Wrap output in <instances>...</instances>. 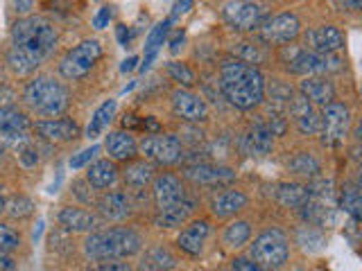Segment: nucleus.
I'll list each match as a JSON object with an SVG mask.
<instances>
[{
    "mask_svg": "<svg viewBox=\"0 0 362 271\" xmlns=\"http://www.w3.org/2000/svg\"><path fill=\"white\" fill-rule=\"evenodd\" d=\"M222 95L235 109L249 111L265 100V77L256 66L238 59H226L220 68Z\"/></svg>",
    "mask_w": 362,
    "mask_h": 271,
    "instance_id": "1",
    "label": "nucleus"
},
{
    "mask_svg": "<svg viewBox=\"0 0 362 271\" xmlns=\"http://www.w3.org/2000/svg\"><path fill=\"white\" fill-rule=\"evenodd\" d=\"M54 45H57V28L41 16L21 18L11 28V48L34 56L41 64L54 50Z\"/></svg>",
    "mask_w": 362,
    "mask_h": 271,
    "instance_id": "2",
    "label": "nucleus"
},
{
    "mask_svg": "<svg viewBox=\"0 0 362 271\" xmlns=\"http://www.w3.org/2000/svg\"><path fill=\"white\" fill-rule=\"evenodd\" d=\"M143 240L141 235L132 229H109L86 237L84 253L98 263H109V260L129 258L141 251Z\"/></svg>",
    "mask_w": 362,
    "mask_h": 271,
    "instance_id": "3",
    "label": "nucleus"
},
{
    "mask_svg": "<svg viewBox=\"0 0 362 271\" xmlns=\"http://www.w3.org/2000/svg\"><path fill=\"white\" fill-rule=\"evenodd\" d=\"M23 100L28 102L32 111H37L39 116L54 118L68 109V88L59 82H54L50 77H37L25 84L23 88Z\"/></svg>",
    "mask_w": 362,
    "mask_h": 271,
    "instance_id": "4",
    "label": "nucleus"
},
{
    "mask_svg": "<svg viewBox=\"0 0 362 271\" xmlns=\"http://www.w3.org/2000/svg\"><path fill=\"white\" fill-rule=\"evenodd\" d=\"M281 56L286 61L288 71L301 77H326L328 73L342 68V59L335 54H313L301 48H294V45H290V48L286 45Z\"/></svg>",
    "mask_w": 362,
    "mask_h": 271,
    "instance_id": "5",
    "label": "nucleus"
},
{
    "mask_svg": "<svg viewBox=\"0 0 362 271\" xmlns=\"http://www.w3.org/2000/svg\"><path fill=\"white\" fill-rule=\"evenodd\" d=\"M290 258V244L288 237L279 229H272L260 233L252 244V263H256L263 271L267 269H281Z\"/></svg>",
    "mask_w": 362,
    "mask_h": 271,
    "instance_id": "6",
    "label": "nucleus"
},
{
    "mask_svg": "<svg viewBox=\"0 0 362 271\" xmlns=\"http://www.w3.org/2000/svg\"><path fill=\"white\" fill-rule=\"evenodd\" d=\"M102 59V45L95 39L82 41L79 45H75L73 50H68L66 56L59 61V73L66 79H82L86 77L93 66Z\"/></svg>",
    "mask_w": 362,
    "mask_h": 271,
    "instance_id": "7",
    "label": "nucleus"
},
{
    "mask_svg": "<svg viewBox=\"0 0 362 271\" xmlns=\"http://www.w3.org/2000/svg\"><path fill=\"white\" fill-rule=\"evenodd\" d=\"M351 129V109L344 102H331L322 109L320 116V131L322 143L326 147H339L344 145Z\"/></svg>",
    "mask_w": 362,
    "mask_h": 271,
    "instance_id": "8",
    "label": "nucleus"
},
{
    "mask_svg": "<svg viewBox=\"0 0 362 271\" xmlns=\"http://www.w3.org/2000/svg\"><path fill=\"white\" fill-rule=\"evenodd\" d=\"M139 152L150 163L175 165V163L181 161L184 147H181V140L173 133H150L139 143Z\"/></svg>",
    "mask_w": 362,
    "mask_h": 271,
    "instance_id": "9",
    "label": "nucleus"
},
{
    "mask_svg": "<svg viewBox=\"0 0 362 271\" xmlns=\"http://www.w3.org/2000/svg\"><path fill=\"white\" fill-rule=\"evenodd\" d=\"M299 32H301L299 16L292 14V11H283V14L267 18L263 25L258 28V37L269 45H286L297 39Z\"/></svg>",
    "mask_w": 362,
    "mask_h": 271,
    "instance_id": "10",
    "label": "nucleus"
},
{
    "mask_svg": "<svg viewBox=\"0 0 362 271\" xmlns=\"http://www.w3.org/2000/svg\"><path fill=\"white\" fill-rule=\"evenodd\" d=\"M222 16L233 30H258L267 20V11L258 3H226Z\"/></svg>",
    "mask_w": 362,
    "mask_h": 271,
    "instance_id": "11",
    "label": "nucleus"
},
{
    "mask_svg": "<svg viewBox=\"0 0 362 271\" xmlns=\"http://www.w3.org/2000/svg\"><path fill=\"white\" fill-rule=\"evenodd\" d=\"M342 48H344V37L335 25H322L305 32V52L335 54Z\"/></svg>",
    "mask_w": 362,
    "mask_h": 271,
    "instance_id": "12",
    "label": "nucleus"
},
{
    "mask_svg": "<svg viewBox=\"0 0 362 271\" xmlns=\"http://www.w3.org/2000/svg\"><path fill=\"white\" fill-rule=\"evenodd\" d=\"M173 109L186 122H204L209 118V107L199 95L190 93L186 88H179L173 93Z\"/></svg>",
    "mask_w": 362,
    "mask_h": 271,
    "instance_id": "13",
    "label": "nucleus"
},
{
    "mask_svg": "<svg viewBox=\"0 0 362 271\" xmlns=\"http://www.w3.org/2000/svg\"><path fill=\"white\" fill-rule=\"evenodd\" d=\"M152 197L158 210H163L168 206H175V203L186 199V190L181 179L175 174H161L154 179V188H152Z\"/></svg>",
    "mask_w": 362,
    "mask_h": 271,
    "instance_id": "14",
    "label": "nucleus"
},
{
    "mask_svg": "<svg viewBox=\"0 0 362 271\" xmlns=\"http://www.w3.org/2000/svg\"><path fill=\"white\" fill-rule=\"evenodd\" d=\"M288 109H290V116L301 133H308V136L320 133V116H317L315 107L303 95H294L290 100Z\"/></svg>",
    "mask_w": 362,
    "mask_h": 271,
    "instance_id": "15",
    "label": "nucleus"
},
{
    "mask_svg": "<svg viewBox=\"0 0 362 271\" xmlns=\"http://www.w3.org/2000/svg\"><path fill=\"white\" fill-rule=\"evenodd\" d=\"M37 133L43 140L52 143H66L75 140L79 136V124L68 120V118H52V120H39L37 122Z\"/></svg>",
    "mask_w": 362,
    "mask_h": 271,
    "instance_id": "16",
    "label": "nucleus"
},
{
    "mask_svg": "<svg viewBox=\"0 0 362 271\" xmlns=\"http://www.w3.org/2000/svg\"><path fill=\"white\" fill-rule=\"evenodd\" d=\"M209 235H211V224L206 219H197L181 231V235L177 237V244L188 255H199L204 251V244H206Z\"/></svg>",
    "mask_w": 362,
    "mask_h": 271,
    "instance_id": "17",
    "label": "nucleus"
},
{
    "mask_svg": "<svg viewBox=\"0 0 362 271\" xmlns=\"http://www.w3.org/2000/svg\"><path fill=\"white\" fill-rule=\"evenodd\" d=\"M186 176L192 181V183L213 186V183H229V181L235 179V172H233V169H229V167L199 163V165H190V167H186Z\"/></svg>",
    "mask_w": 362,
    "mask_h": 271,
    "instance_id": "18",
    "label": "nucleus"
},
{
    "mask_svg": "<svg viewBox=\"0 0 362 271\" xmlns=\"http://www.w3.org/2000/svg\"><path fill=\"white\" fill-rule=\"evenodd\" d=\"M301 95L310 102V104L326 107L335 100V86L328 82L326 77H303L301 82Z\"/></svg>",
    "mask_w": 362,
    "mask_h": 271,
    "instance_id": "19",
    "label": "nucleus"
},
{
    "mask_svg": "<svg viewBox=\"0 0 362 271\" xmlns=\"http://www.w3.org/2000/svg\"><path fill=\"white\" fill-rule=\"evenodd\" d=\"M98 210L109 222H122L132 215V203L124 192H107L105 197L98 201Z\"/></svg>",
    "mask_w": 362,
    "mask_h": 271,
    "instance_id": "20",
    "label": "nucleus"
},
{
    "mask_svg": "<svg viewBox=\"0 0 362 271\" xmlns=\"http://www.w3.org/2000/svg\"><path fill=\"white\" fill-rule=\"evenodd\" d=\"M59 224L71 233H90L100 226V219L88 210L68 206L59 212Z\"/></svg>",
    "mask_w": 362,
    "mask_h": 271,
    "instance_id": "21",
    "label": "nucleus"
},
{
    "mask_svg": "<svg viewBox=\"0 0 362 271\" xmlns=\"http://www.w3.org/2000/svg\"><path fill=\"white\" fill-rule=\"evenodd\" d=\"M107 152L113 161H134L139 154V143L129 131H113L107 136Z\"/></svg>",
    "mask_w": 362,
    "mask_h": 271,
    "instance_id": "22",
    "label": "nucleus"
},
{
    "mask_svg": "<svg viewBox=\"0 0 362 271\" xmlns=\"http://www.w3.org/2000/svg\"><path fill=\"white\" fill-rule=\"evenodd\" d=\"M245 206H247V195H245V192H240V190H224V192H220V195L213 199L211 212L215 215V217L226 219V217H233V215H238Z\"/></svg>",
    "mask_w": 362,
    "mask_h": 271,
    "instance_id": "23",
    "label": "nucleus"
},
{
    "mask_svg": "<svg viewBox=\"0 0 362 271\" xmlns=\"http://www.w3.org/2000/svg\"><path fill=\"white\" fill-rule=\"evenodd\" d=\"M192 210H195V201L184 199V201L175 203V206H168L163 210H158L156 217H154V224L161 226V229H177V226L188 222Z\"/></svg>",
    "mask_w": 362,
    "mask_h": 271,
    "instance_id": "24",
    "label": "nucleus"
},
{
    "mask_svg": "<svg viewBox=\"0 0 362 271\" xmlns=\"http://www.w3.org/2000/svg\"><path fill=\"white\" fill-rule=\"evenodd\" d=\"M274 199L283 208H303L310 199V190L299 183H279L274 188Z\"/></svg>",
    "mask_w": 362,
    "mask_h": 271,
    "instance_id": "25",
    "label": "nucleus"
},
{
    "mask_svg": "<svg viewBox=\"0 0 362 271\" xmlns=\"http://www.w3.org/2000/svg\"><path fill=\"white\" fill-rule=\"evenodd\" d=\"M177 267V258L163 246H154L150 251H145V255L139 263V271H173Z\"/></svg>",
    "mask_w": 362,
    "mask_h": 271,
    "instance_id": "26",
    "label": "nucleus"
},
{
    "mask_svg": "<svg viewBox=\"0 0 362 271\" xmlns=\"http://www.w3.org/2000/svg\"><path fill=\"white\" fill-rule=\"evenodd\" d=\"M245 143L249 154H267L274 147V133L269 129V122H256L254 129L247 133Z\"/></svg>",
    "mask_w": 362,
    "mask_h": 271,
    "instance_id": "27",
    "label": "nucleus"
},
{
    "mask_svg": "<svg viewBox=\"0 0 362 271\" xmlns=\"http://www.w3.org/2000/svg\"><path fill=\"white\" fill-rule=\"evenodd\" d=\"M30 129V118L14 107H0V133L16 136Z\"/></svg>",
    "mask_w": 362,
    "mask_h": 271,
    "instance_id": "28",
    "label": "nucleus"
},
{
    "mask_svg": "<svg viewBox=\"0 0 362 271\" xmlns=\"http://www.w3.org/2000/svg\"><path fill=\"white\" fill-rule=\"evenodd\" d=\"M170 25H173V20L168 18L163 23H158V25L150 32V37H147V41H145V61L141 66V73L150 71L152 61L156 59V54H158V50H161V45H163V41L168 37Z\"/></svg>",
    "mask_w": 362,
    "mask_h": 271,
    "instance_id": "29",
    "label": "nucleus"
},
{
    "mask_svg": "<svg viewBox=\"0 0 362 271\" xmlns=\"http://www.w3.org/2000/svg\"><path fill=\"white\" fill-rule=\"evenodd\" d=\"M122 179L132 188H145L154 179V165L150 161H129L122 169Z\"/></svg>",
    "mask_w": 362,
    "mask_h": 271,
    "instance_id": "30",
    "label": "nucleus"
},
{
    "mask_svg": "<svg viewBox=\"0 0 362 271\" xmlns=\"http://www.w3.org/2000/svg\"><path fill=\"white\" fill-rule=\"evenodd\" d=\"M116 179H118V169L116 165H113L111 161H95L93 165L88 167V172H86V181L93 188H109L116 183Z\"/></svg>",
    "mask_w": 362,
    "mask_h": 271,
    "instance_id": "31",
    "label": "nucleus"
},
{
    "mask_svg": "<svg viewBox=\"0 0 362 271\" xmlns=\"http://www.w3.org/2000/svg\"><path fill=\"white\" fill-rule=\"evenodd\" d=\"M116 107H118L116 100H107L95 109L93 118H90V124H88V138H95V136H100L109 127L113 116H116Z\"/></svg>",
    "mask_w": 362,
    "mask_h": 271,
    "instance_id": "32",
    "label": "nucleus"
},
{
    "mask_svg": "<svg viewBox=\"0 0 362 271\" xmlns=\"http://www.w3.org/2000/svg\"><path fill=\"white\" fill-rule=\"evenodd\" d=\"M249 237H252V226H249V222H233L224 229L222 242L229 248H240L249 242Z\"/></svg>",
    "mask_w": 362,
    "mask_h": 271,
    "instance_id": "33",
    "label": "nucleus"
},
{
    "mask_svg": "<svg viewBox=\"0 0 362 271\" xmlns=\"http://www.w3.org/2000/svg\"><path fill=\"white\" fill-rule=\"evenodd\" d=\"M288 167L299 176H315L317 172H320V163H317V158L308 152H299L288 163Z\"/></svg>",
    "mask_w": 362,
    "mask_h": 271,
    "instance_id": "34",
    "label": "nucleus"
},
{
    "mask_svg": "<svg viewBox=\"0 0 362 271\" xmlns=\"http://www.w3.org/2000/svg\"><path fill=\"white\" fill-rule=\"evenodd\" d=\"M342 208L351 215L354 219H360V208H362V201H360V190L356 183H346L342 190Z\"/></svg>",
    "mask_w": 362,
    "mask_h": 271,
    "instance_id": "35",
    "label": "nucleus"
},
{
    "mask_svg": "<svg viewBox=\"0 0 362 271\" xmlns=\"http://www.w3.org/2000/svg\"><path fill=\"white\" fill-rule=\"evenodd\" d=\"M168 75L173 77V82H177L179 86H192L195 84V73L190 71L186 64L181 61H170L168 64Z\"/></svg>",
    "mask_w": 362,
    "mask_h": 271,
    "instance_id": "36",
    "label": "nucleus"
},
{
    "mask_svg": "<svg viewBox=\"0 0 362 271\" xmlns=\"http://www.w3.org/2000/svg\"><path fill=\"white\" fill-rule=\"evenodd\" d=\"M32 208H34V203H32V199H28V197H14V199H9V201H5V210L11 215V217H25V215H30L32 212Z\"/></svg>",
    "mask_w": 362,
    "mask_h": 271,
    "instance_id": "37",
    "label": "nucleus"
},
{
    "mask_svg": "<svg viewBox=\"0 0 362 271\" xmlns=\"http://www.w3.org/2000/svg\"><path fill=\"white\" fill-rule=\"evenodd\" d=\"M18 244H21L18 233L14 229H9V226L0 224V251L9 253V251H14V248H18Z\"/></svg>",
    "mask_w": 362,
    "mask_h": 271,
    "instance_id": "38",
    "label": "nucleus"
},
{
    "mask_svg": "<svg viewBox=\"0 0 362 271\" xmlns=\"http://www.w3.org/2000/svg\"><path fill=\"white\" fill-rule=\"evenodd\" d=\"M100 152V147L98 145H93V147H88V150H84V152H79L77 156H73L71 158V167L73 169H77V167H82V165H86L90 158H93L95 154Z\"/></svg>",
    "mask_w": 362,
    "mask_h": 271,
    "instance_id": "39",
    "label": "nucleus"
},
{
    "mask_svg": "<svg viewBox=\"0 0 362 271\" xmlns=\"http://www.w3.org/2000/svg\"><path fill=\"white\" fill-rule=\"evenodd\" d=\"M88 271H134L127 263H118V260H109V263H98L88 267Z\"/></svg>",
    "mask_w": 362,
    "mask_h": 271,
    "instance_id": "40",
    "label": "nucleus"
},
{
    "mask_svg": "<svg viewBox=\"0 0 362 271\" xmlns=\"http://www.w3.org/2000/svg\"><path fill=\"white\" fill-rule=\"evenodd\" d=\"M109 20H111V7H100V11L93 18V28L95 30H105L109 25Z\"/></svg>",
    "mask_w": 362,
    "mask_h": 271,
    "instance_id": "41",
    "label": "nucleus"
},
{
    "mask_svg": "<svg viewBox=\"0 0 362 271\" xmlns=\"http://www.w3.org/2000/svg\"><path fill=\"white\" fill-rule=\"evenodd\" d=\"M231 271H263V269H260L256 263H252V260H247V258H235Z\"/></svg>",
    "mask_w": 362,
    "mask_h": 271,
    "instance_id": "42",
    "label": "nucleus"
},
{
    "mask_svg": "<svg viewBox=\"0 0 362 271\" xmlns=\"http://www.w3.org/2000/svg\"><path fill=\"white\" fill-rule=\"evenodd\" d=\"M18 156H21V163L25 165V167H34V165L39 163V156H37V152L32 150V147H25V150H21Z\"/></svg>",
    "mask_w": 362,
    "mask_h": 271,
    "instance_id": "43",
    "label": "nucleus"
},
{
    "mask_svg": "<svg viewBox=\"0 0 362 271\" xmlns=\"http://www.w3.org/2000/svg\"><path fill=\"white\" fill-rule=\"evenodd\" d=\"M116 34H118L120 45H124V48H127V45L132 43V30H129L127 25H118V28H116Z\"/></svg>",
    "mask_w": 362,
    "mask_h": 271,
    "instance_id": "44",
    "label": "nucleus"
},
{
    "mask_svg": "<svg viewBox=\"0 0 362 271\" xmlns=\"http://www.w3.org/2000/svg\"><path fill=\"white\" fill-rule=\"evenodd\" d=\"M14 269V260L9 258V253L0 251V271H11Z\"/></svg>",
    "mask_w": 362,
    "mask_h": 271,
    "instance_id": "45",
    "label": "nucleus"
},
{
    "mask_svg": "<svg viewBox=\"0 0 362 271\" xmlns=\"http://www.w3.org/2000/svg\"><path fill=\"white\" fill-rule=\"evenodd\" d=\"M136 64H139V56H129V59H124V61H122L120 71H122V73H129V71H134V68H136Z\"/></svg>",
    "mask_w": 362,
    "mask_h": 271,
    "instance_id": "46",
    "label": "nucleus"
},
{
    "mask_svg": "<svg viewBox=\"0 0 362 271\" xmlns=\"http://www.w3.org/2000/svg\"><path fill=\"white\" fill-rule=\"evenodd\" d=\"M181 43H184V32H177V34H175V39L170 41V50H173V52H179Z\"/></svg>",
    "mask_w": 362,
    "mask_h": 271,
    "instance_id": "47",
    "label": "nucleus"
},
{
    "mask_svg": "<svg viewBox=\"0 0 362 271\" xmlns=\"http://www.w3.org/2000/svg\"><path fill=\"white\" fill-rule=\"evenodd\" d=\"M14 7H16V11H21V14H25V11H30L34 7V3H16Z\"/></svg>",
    "mask_w": 362,
    "mask_h": 271,
    "instance_id": "48",
    "label": "nucleus"
},
{
    "mask_svg": "<svg viewBox=\"0 0 362 271\" xmlns=\"http://www.w3.org/2000/svg\"><path fill=\"white\" fill-rule=\"evenodd\" d=\"M3 212H5V197L0 195V215H3Z\"/></svg>",
    "mask_w": 362,
    "mask_h": 271,
    "instance_id": "49",
    "label": "nucleus"
}]
</instances>
